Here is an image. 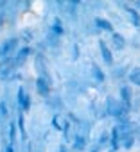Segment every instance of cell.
I'll return each instance as SVG.
<instances>
[{"instance_id": "cell-1", "label": "cell", "mask_w": 140, "mask_h": 152, "mask_svg": "<svg viewBox=\"0 0 140 152\" xmlns=\"http://www.w3.org/2000/svg\"><path fill=\"white\" fill-rule=\"evenodd\" d=\"M106 113L108 115H111V116H117L119 120H127V116H129V106L126 104V102H122V100H117V99H113V97H110L108 100H106Z\"/></svg>"}, {"instance_id": "cell-2", "label": "cell", "mask_w": 140, "mask_h": 152, "mask_svg": "<svg viewBox=\"0 0 140 152\" xmlns=\"http://www.w3.org/2000/svg\"><path fill=\"white\" fill-rule=\"evenodd\" d=\"M16 45H18L16 39H7V41H4L2 45H0V57H4V59L11 57V54L15 52Z\"/></svg>"}, {"instance_id": "cell-3", "label": "cell", "mask_w": 140, "mask_h": 152, "mask_svg": "<svg viewBox=\"0 0 140 152\" xmlns=\"http://www.w3.org/2000/svg\"><path fill=\"white\" fill-rule=\"evenodd\" d=\"M36 90H38V93H40V95L47 97V95L50 93V90H52L50 79H45V77H38V81H36Z\"/></svg>"}, {"instance_id": "cell-4", "label": "cell", "mask_w": 140, "mask_h": 152, "mask_svg": "<svg viewBox=\"0 0 140 152\" xmlns=\"http://www.w3.org/2000/svg\"><path fill=\"white\" fill-rule=\"evenodd\" d=\"M99 48H101V54H102V59L108 63V64H111L113 63V56H111V50L108 48V45H106V41H99Z\"/></svg>"}, {"instance_id": "cell-5", "label": "cell", "mask_w": 140, "mask_h": 152, "mask_svg": "<svg viewBox=\"0 0 140 152\" xmlns=\"http://www.w3.org/2000/svg\"><path fill=\"white\" fill-rule=\"evenodd\" d=\"M111 47L115 50H122V48H126V39L115 32V34H111Z\"/></svg>"}, {"instance_id": "cell-6", "label": "cell", "mask_w": 140, "mask_h": 152, "mask_svg": "<svg viewBox=\"0 0 140 152\" xmlns=\"http://www.w3.org/2000/svg\"><path fill=\"white\" fill-rule=\"evenodd\" d=\"M18 102H20V109H29V95L25 93L24 88L18 90Z\"/></svg>"}, {"instance_id": "cell-7", "label": "cell", "mask_w": 140, "mask_h": 152, "mask_svg": "<svg viewBox=\"0 0 140 152\" xmlns=\"http://www.w3.org/2000/svg\"><path fill=\"white\" fill-rule=\"evenodd\" d=\"M120 97H122V102H126V104L129 106V104H131V97H133L131 88H129V86H122V88H120Z\"/></svg>"}, {"instance_id": "cell-8", "label": "cell", "mask_w": 140, "mask_h": 152, "mask_svg": "<svg viewBox=\"0 0 140 152\" xmlns=\"http://www.w3.org/2000/svg\"><path fill=\"white\" fill-rule=\"evenodd\" d=\"M27 54H29V48H22V50L18 52V56H16V57H13V59H15V64H16V66H22V64H24V61L27 59Z\"/></svg>"}, {"instance_id": "cell-9", "label": "cell", "mask_w": 140, "mask_h": 152, "mask_svg": "<svg viewBox=\"0 0 140 152\" xmlns=\"http://www.w3.org/2000/svg\"><path fill=\"white\" fill-rule=\"evenodd\" d=\"M126 13H127V16L131 18L133 25H135V27H140V13L135 11V9H126Z\"/></svg>"}, {"instance_id": "cell-10", "label": "cell", "mask_w": 140, "mask_h": 152, "mask_svg": "<svg viewBox=\"0 0 140 152\" xmlns=\"http://www.w3.org/2000/svg\"><path fill=\"white\" fill-rule=\"evenodd\" d=\"M52 124H54V127H56V129H59V131L66 129V120H65L61 115H56V116H54V120H52Z\"/></svg>"}, {"instance_id": "cell-11", "label": "cell", "mask_w": 140, "mask_h": 152, "mask_svg": "<svg viewBox=\"0 0 140 152\" xmlns=\"http://www.w3.org/2000/svg\"><path fill=\"white\" fill-rule=\"evenodd\" d=\"M120 145L124 147V148H131L133 145H135V134H127V136H122L120 138Z\"/></svg>"}, {"instance_id": "cell-12", "label": "cell", "mask_w": 140, "mask_h": 152, "mask_svg": "<svg viewBox=\"0 0 140 152\" xmlns=\"http://www.w3.org/2000/svg\"><path fill=\"white\" fill-rule=\"evenodd\" d=\"M129 81L136 86H140V68H133L129 73Z\"/></svg>"}, {"instance_id": "cell-13", "label": "cell", "mask_w": 140, "mask_h": 152, "mask_svg": "<svg viewBox=\"0 0 140 152\" xmlns=\"http://www.w3.org/2000/svg\"><path fill=\"white\" fill-rule=\"evenodd\" d=\"M95 23H97L101 29H104V31H110V32H111V29H113V27H111V23H110L108 20H104V18H97V20H95Z\"/></svg>"}, {"instance_id": "cell-14", "label": "cell", "mask_w": 140, "mask_h": 152, "mask_svg": "<svg viewBox=\"0 0 140 152\" xmlns=\"http://www.w3.org/2000/svg\"><path fill=\"white\" fill-rule=\"evenodd\" d=\"M131 100H133V104H131L129 107H131L133 111H138V109H140V95H135Z\"/></svg>"}, {"instance_id": "cell-15", "label": "cell", "mask_w": 140, "mask_h": 152, "mask_svg": "<svg viewBox=\"0 0 140 152\" xmlns=\"http://www.w3.org/2000/svg\"><path fill=\"white\" fill-rule=\"evenodd\" d=\"M94 77L99 79V81H104V75H102V72H101L99 66H94Z\"/></svg>"}, {"instance_id": "cell-16", "label": "cell", "mask_w": 140, "mask_h": 152, "mask_svg": "<svg viewBox=\"0 0 140 152\" xmlns=\"http://www.w3.org/2000/svg\"><path fill=\"white\" fill-rule=\"evenodd\" d=\"M54 29H56V32H57V34H61V32H63V29H61V22H59L57 18L54 20Z\"/></svg>"}, {"instance_id": "cell-17", "label": "cell", "mask_w": 140, "mask_h": 152, "mask_svg": "<svg viewBox=\"0 0 140 152\" xmlns=\"http://www.w3.org/2000/svg\"><path fill=\"white\" fill-rule=\"evenodd\" d=\"M85 147V140H81V138H77V143H76V148L79 150V148H83Z\"/></svg>"}, {"instance_id": "cell-18", "label": "cell", "mask_w": 140, "mask_h": 152, "mask_svg": "<svg viewBox=\"0 0 140 152\" xmlns=\"http://www.w3.org/2000/svg\"><path fill=\"white\" fill-rule=\"evenodd\" d=\"M135 138H136L138 143H140V127H136V131H135Z\"/></svg>"}, {"instance_id": "cell-19", "label": "cell", "mask_w": 140, "mask_h": 152, "mask_svg": "<svg viewBox=\"0 0 140 152\" xmlns=\"http://www.w3.org/2000/svg\"><path fill=\"white\" fill-rule=\"evenodd\" d=\"M6 152H15V150H13V145H7V148H6Z\"/></svg>"}, {"instance_id": "cell-20", "label": "cell", "mask_w": 140, "mask_h": 152, "mask_svg": "<svg viewBox=\"0 0 140 152\" xmlns=\"http://www.w3.org/2000/svg\"><path fill=\"white\" fill-rule=\"evenodd\" d=\"M110 152H113V150H110Z\"/></svg>"}]
</instances>
